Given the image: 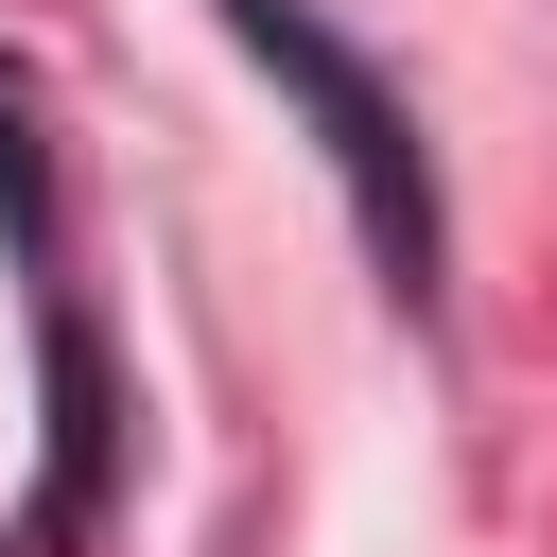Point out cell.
Returning <instances> with one entry per match:
<instances>
[{"mask_svg": "<svg viewBox=\"0 0 557 557\" xmlns=\"http://www.w3.org/2000/svg\"><path fill=\"white\" fill-rule=\"evenodd\" d=\"M226 17H244V52H261V70H296V87H313V122H331V157H348V191H366V226H383V261H400V296H418V278H435V191L400 174L383 87H366V70H348L296 0H226Z\"/></svg>", "mask_w": 557, "mask_h": 557, "instance_id": "1", "label": "cell"}]
</instances>
